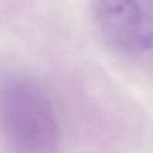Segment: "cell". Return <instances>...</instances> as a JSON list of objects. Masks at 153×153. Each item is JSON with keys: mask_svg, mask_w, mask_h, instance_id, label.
<instances>
[{"mask_svg": "<svg viewBox=\"0 0 153 153\" xmlns=\"http://www.w3.org/2000/svg\"><path fill=\"white\" fill-rule=\"evenodd\" d=\"M0 137L8 153H58L59 124L54 105L28 76L0 79Z\"/></svg>", "mask_w": 153, "mask_h": 153, "instance_id": "6da1fadb", "label": "cell"}, {"mask_svg": "<svg viewBox=\"0 0 153 153\" xmlns=\"http://www.w3.org/2000/svg\"><path fill=\"white\" fill-rule=\"evenodd\" d=\"M91 13L114 51L128 56L153 53V0H91Z\"/></svg>", "mask_w": 153, "mask_h": 153, "instance_id": "7a4b0ae2", "label": "cell"}]
</instances>
